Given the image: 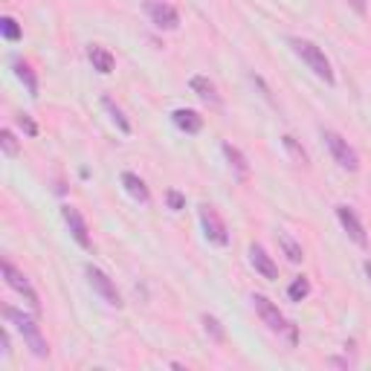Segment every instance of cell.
<instances>
[{
	"instance_id": "cell-1",
	"label": "cell",
	"mask_w": 371,
	"mask_h": 371,
	"mask_svg": "<svg viewBox=\"0 0 371 371\" xmlns=\"http://www.w3.org/2000/svg\"><path fill=\"white\" fill-rule=\"evenodd\" d=\"M4 316L21 331L26 348L33 351L38 360H44V357L50 354V346H47V339H44V333H41V325H38L33 316H26L23 311H18V307H4Z\"/></svg>"
},
{
	"instance_id": "cell-2",
	"label": "cell",
	"mask_w": 371,
	"mask_h": 371,
	"mask_svg": "<svg viewBox=\"0 0 371 371\" xmlns=\"http://www.w3.org/2000/svg\"><path fill=\"white\" fill-rule=\"evenodd\" d=\"M287 44L293 47V52L307 64V70H311L314 76H319L325 84H333L336 76H333V67H331V61L325 58V52L314 44V41H307V38H287Z\"/></svg>"
},
{
	"instance_id": "cell-3",
	"label": "cell",
	"mask_w": 371,
	"mask_h": 371,
	"mask_svg": "<svg viewBox=\"0 0 371 371\" xmlns=\"http://www.w3.org/2000/svg\"><path fill=\"white\" fill-rule=\"evenodd\" d=\"M0 273H4V278H6V285L15 290V293H21L23 296V302L29 304V311L33 314H41V302H38V293L33 290V285L26 282V275L12 264V261H4L0 264Z\"/></svg>"
},
{
	"instance_id": "cell-4",
	"label": "cell",
	"mask_w": 371,
	"mask_h": 371,
	"mask_svg": "<svg viewBox=\"0 0 371 371\" xmlns=\"http://www.w3.org/2000/svg\"><path fill=\"white\" fill-rule=\"evenodd\" d=\"M325 137V145L331 151V157L339 169H346V171H357L360 169V157H357V151L348 145V139H343L336 131H322Z\"/></svg>"
},
{
	"instance_id": "cell-5",
	"label": "cell",
	"mask_w": 371,
	"mask_h": 371,
	"mask_svg": "<svg viewBox=\"0 0 371 371\" xmlns=\"http://www.w3.org/2000/svg\"><path fill=\"white\" fill-rule=\"evenodd\" d=\"M200 224H203V235H206L209 244H215V246H227L229 244L227 224L221 221V215H218V209H215V206H209V203L200 206Z\"/></svg>"
},
{
	"instance_id": "cell-6",
	"label": "cell",
	"mask_w": 371,
	"mask_h": 371,
	"mask_svg": "<svg viewBox=\"0 0 371 371\" xmlns=\"http://www.w3.org/2000/svg\"><path fill=\"white\" fill-rule=\"evenodd\" d=\"M145 15L151 18V23L157 29H166V33H171V29L180 26V15L171 4H166V0H145Z\"/></svg>"
},
{
	"instance_id": "cell-7",
	"label": "cell",
	"mask_w": 371,
	"mask_h": 371,
	"mask_svg": "<svg viewBox=\"0 0 371 371\" xmlns=\"http://www.w3.org/2000/svg\"><path fill=\"white\" fill-rule=\"evenodd\" d=\"M87 278H90V287L96 290L108 304H113V307H122V296H119V290H116V285L110 282V275L108 273H102L99 267H87Z\"/></svg>"
},
{
	"instance_id": "cell-8",
	"label": "cell",
	"mask_w": 371,
	"mask_h": 371,
	"mask_svg": "<svg viewBox=\"0 0 371 371\" xmlns=\"http://www.w3.org/2000/svg\"><path fill=\"white\" fill-rule=\"evenodd\" d=\"M253 304H256V311H258L261 322H264L270 331H278V333H282V331H287V328H290V325H287V319L282 316V311H278V307H275L267 296L256 293V296H253Z\"/></svg>"
},
{
	"instance_id": "cell-9",
	"label": "cell",
	"mask_w": 371,
	"mask_h": 371,
	"mask_svg": "<svg viewBox=\"0 0 371 371\" xmlns=\"http://www.w3.org/2000/svg\"><path fill=\"white\" fill-rule=\"evenodd\" d=\"M336 218H339V224H343V229L348 232V238L357 244V246H368V235H365V227L360 224V218H357V212L351 209V206H336Z\"/></svg>"
},
{
	"instance_id": "cell-10",
	"label": "cell",
	"mask_w": 371,
	"mask_h": 371,
	"mask_svg": "<svg viewBox=\"0 0 371 371\" xmlns=\"http://www.w3.org/2000/svg\"><path fill=\"white\" fill-rule=\"evenodd\" d=\"M61 218H64L73 241L81 246V250H90V232H87V224H84V218H81V212L73 209V206H61Z\"/></svg>"
},
{
	"instance_id": "cell-11",
	"label": "cell",
	"mask_w": 371,
	"mask_h": 371,
	"mask_svg": "<svg viewBox=\"0 0 371 371\" xmlns=\"http://www.w3.org/2000/svg\"><path fill=\"white\" fill-rule=\"evenodd\" d=\"M171 122L183 131V134H200L203 131V116L192 108H177L171 113Z\"/></svg>"
},
{
	"instance_id": "cell-12",
	"label": "cell",
	"mask_w": 371,
	"mask_h": 371,
	"mask_svg": "<svg viewBox=\"0 0 371 371\" xmlns=\"http://www.w3.org/2000/svg\"><path fill=\"white\" fill-rule=\"evenodd\" d=\"M250 264L256 267V273H261L264 278H270V282H273V278H278V267H275V261L267 256V250H264L261 244H253V246H250Z\"/></svg>"
},
{
	"instance_id": "cell-13",
	"label": "cell",
	"mask_w": 371,
	"mask_h": 371,
	"mask_svg": "<svg viewBox=\"0 0 371 371\" xmlns=\"http://www.w3.org/2000/svg\"><path fill=\"white\" fill-rule=\"evenodd\" d=\"M221 151H224V157H227V163H229V169L235 171L238 180H246V177H250V163H246V157H244V154H241L232 142H224Z\"/></svg>"
},
{
	"instance_id": "cell-14",
	"label": "cell",
	"mask_w": 371,
	"mask_h": 371,
	"mask_svg": "<svg viewBox=\"0 0 371 371\" xmlns=\"http://www.w3.org/2000/svg\"><path fill=\"white\" fill-rule=\"evenodd\" d=\"M122 186H125V192H128L137 203H148V200H151V192H148V186H145V180H142L139 174L125 171V174H122Z\"/></svg>"
},
{
	"instance_id": "cell-15",
	"label": "cell",
	"mask_w": 371,
	"mask_h": 371,
	"mask_svg": "<svg viewBox=\"0 0 371 371\" xmlns=\"http://www.w3.org/2000/svg\"><path fill=\"white\" fill-rule=\"evenodd\" d=\"M189 84H192V90L198 93V99H200V102H206V105H212V108H218V105H221L218 87H215V84H212L206 76H195Z\"/></svg>"
},
{
	"instance_id": "cell-16",
	"label": "cell",
	"mask_w": 371,
	"mask_h": 371,
	"mask_svg": "<svg viewBox=\"0 0 371 371\" xmlns=\"http://www.w3.org/2000/svg\"><path fill=\"white\" fill-rule=\"evenodd\" d=\"M87 58H90V64H93V70H99L102 76H108V73H113V55H110V50H105V47H99V44H93L90 50H87Z\"/></svg>"
},
{
	"instance_id": "cell-17",
	"label": "cell",
	"mask_w": 371,
	"mask_h": 371,
	"mask_svg": "<svg viewBox=\"0 0 371 371\" xmlns=\"http://www.w3.org/2000/svg\"><path fill=\"white\" fill-rule=\"evenodd\" d=\"M102 108H105V110H108V116L113 119V125L119 128V134H125V137H128V134H131V122H128L125 110H122V108H119L110 96H102Z\"/></svg>"
},
{
	"instance_id": "cell-18",
	"label": "cell",
	"mask_w": 371,
	"mask_h": 371,
	"mask_svg": "<svg viewBox=\"0 0 371 371\" xmlns=\"http://www.w3.org/2000/svg\"><path fill=\"white\" fill-rule=\"evenodd\" d=\"M278 246H282V253H285V256H287V261H293V264H299V261L304 258L302 244H296L287 232H278Z\"/></svg>"
},
{
	"instance_id": "cell-19",
	"label": "cell",
	"mask_w": 371,
	"mask_h": 371,
	"mask_svg": "<svg viewBox=\"0 0 371 371\" xmlns=\"http://www.w3.org/2000/svg\"><path fill=\"white\" fill-rule=\"evenodd\" d=\"M15 76L26 84V90H29V96H38V79H35V73H33V67L29 64H23V61H15Z\"/></svg>"
},
{
	"instance_id": "cell-20",
	"label": "cell",
	"mask_w": 371,
	"mask_h": 371,
	"mask_svg": "<svg viewBox=\"0 0 371 371\" xmlns=\"http://www.w3.org/2000/svg\"><path fill=\"white\" fill-rule=\"evenodd\" d=\"M200 322H203V331L215 339V343H224V339H227V331H224V325L218 322V319H215L212 314H203L200 316Z\"/></svg>"
},
{
	"instance_id": "cell-21",
	"label": "cell",
	"mask_w": 371,
	"mask_h": 371,
	"mask_svg": "<svg viewBox=\"0 0 371 371\" xmlns=\"http://www.w3.org/2000/svg\"><path fill=\"white\" fill-rule=\"evenodd\" d=\"M287 296H290V302H302V299H307V296H311V282H307L304 275L293 278V285L287 287Z\"/></svg>"
},
{
	"instance_id": "cell-22",
	"label": "cell",
	"mask_w": 371,
	"mask_h": 371,
	"mask_svg": "<svg viewBox=\"0 0 371 371\" xmlns=\"http://www.w3.org/2000/svg\"><path fill=\"white\" fill-rule=\"evenodd\" d=\"M0 33H4L6 41H21V35H23V33H21V26H18V21L9 18V15H6V18H0Z\"/></svg>"
},
{
	"instance_id": "cell-23",
	"label": "cell",
	"mask_w": 371,
	"mask_h": 371,
	"mask_svg": "<svg viewBox=\"0 0 371 371\" xmlns=\"http://www.w3.org/2000/svg\"><path fill=\"white\" fill-rule=\"evenodd\" d=\"M0 148H4L6 157H18V139H15V134L9 128L0 131Z\"/></svg>"
},
{
	"instance_id": "cell-24",
	"label": "cell",
	"mask_w": 371,
	"mask_h": 371,
	"mask_svg": "<svg viewBox=\"0 0 371 371\" xmlns=\"http://www.w3.org/2000/svg\"><path fill=\"white\" fill-rule=\"evenodd\" d=\"M282 142H285V148H287V151L293 154V160H296V163H302V166H307V151H304V148H302V145H299V142H296L293 137H285Z\"/></svg>"
},
{
	"instance_id": "cell-25",
	"label": "cell",
	"mask_w": 371,
	"mask_h": 371,
	"mask_svg": "<svg viewBox=\"0 0 371 371\" xmlns=\"http://www.w3.org/2000/svg\"><path fill=\"white\" fill-rule=\"evenodd\" d=\"M18 125L23 128V134H26V137H38V125H35V122H33V116H26V113H21V116H18Z\"/></svg>"
},
{
	"instance_id": "cell-26",
	"label": "cell",
	"mask_w": 371,
	"mask_h": 371,
	"mask_svg": "<svg viewBox=\"0 0 371 371\" xmlns=\"http://www.w3.org/2000/svg\"><path fill=\"white\" fill-rule=\"evenodd\" d=\"M166 200H169V209H171V212H180V209L186 206V198H183L177 189H169V192H166Z\"/></svg>"
},
{
	"instance_id": "cell-27",
	"label": "cell",
	"mask_w": 371,
	"mask_h": 371,
	"mask_svg": "<svg viewBox=\"0 0 371 371\" xmlns=\"http://www.w3.org/2000/svg\"><path fill=\"white\" fill-rule=\"evenodd\" d=\"M0 346H4V357L9 354V333L6 331H0Z\"/></svg>"
},
{
	"instance_id": "cell-28",
	"label": "cell",
	"mask_w": 371,
	"mask_h": 371,
	"mask_svg": "<svg viewBox=\"0 0 371 371\" xmlns=\"http://www.w3.org/2000/svg\"><path fill=\"white\" fill-rule=\"evenodd\" d=\"M348 4L354 6V12H360V15H365V0H348Z\"/></svg>"
},
{
	"instance_id": "cell-29",
	"label": "cell",
	"mask_w": 371,
	"mask_h": 371,
	"mask_svg": "<svg viewBox=\"0 0 371 371\" xmlns=\"http://www.w3.org/2000/svg\"><path fill=\"white\" fill-rule=\"evenodd\" d=\"M365 275L371 278V261H365Z\"/></svg>"
}]
</instances>
